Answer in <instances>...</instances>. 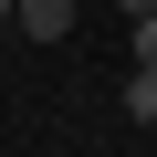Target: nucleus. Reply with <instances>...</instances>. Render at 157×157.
<instances>
[{"label":"nucleus","instance_id":"1","mask_svg":"<svg viewBox=\"0 0 157 157\" xmlns=\"http://www.w3.org/2000/svg\"><path fill=\"white\" fill-rule=\"evenodd\" d=\"M11 21L32 42H73V0H11Z\"/></svg>","mask_w":157,"mask_h":157},{"label":"nucleus","instance_id":"2","mask_svg":"<svg viewBox=\"0 0 157 157\" xmlns=\"http://www.w3.org/2000/svg\"><path fill=\"white\" fill-rule=\"evenodd\" d=\"M126 115H136V126H157V63H136V73H126Z\"/></svg>","mask_w":157,"mask_h":157},{"label":"nucleus","instance_id":"3","mask_svg":"<svg viewBox=\"0 0 157 157\" xmlns=\"http://www.w3.org/2000/svg\"><path fill=\"white\" fill-rule=\"evenodd\" d=\"M0 21H11V11H0Z\"/></svg>","mask_w":157,"mask_h":157}]
</instances>
